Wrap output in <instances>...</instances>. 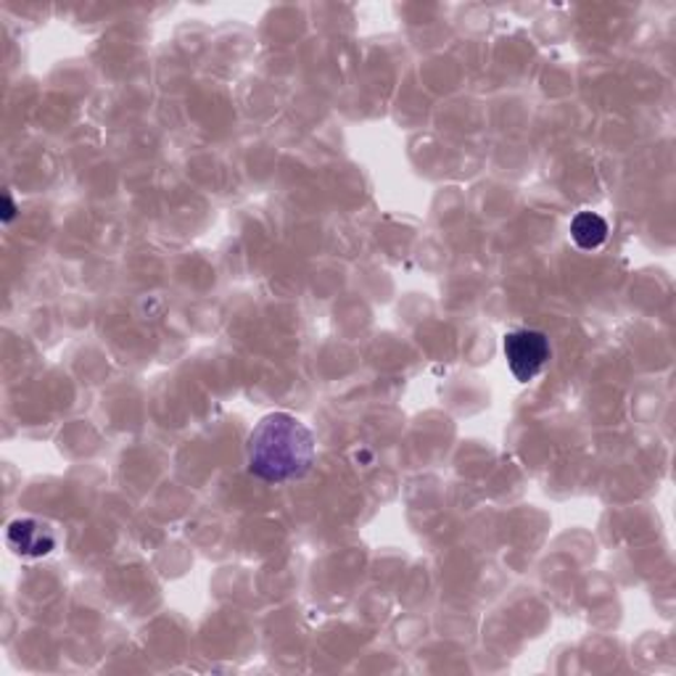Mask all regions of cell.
I'll use <instances>...</instances> for the list:
<instances>
[{
  "mask_svg": "<svg viewBox=\"0 0 676 676\" xmlns=\"http://www.w3.org/2000/svg\"><path fill=\"white\" fill-rule=\"evenodd\" d=\"M13 212H17V209H13L11 196L6 193V196H3V220H6V222H11V220H13Z\"/></svg>",
  "mask_w": 676,
  "mask_h": 676,
  "instance_id": "5",
  "label": "cell"
},
{
  "mask_svg": "<svg viewBox=\"0 0 676 676\" xmlns=\"http://www.w3.org/2000/svg\"><path fill=\"white\" fill-rule=\"evenodd\" d=\"M6 539H9L11 550L22 558H43V556H49V552H53V547H56V537H53V531L35 518L13 520V524L9 526V534H6Z\"/></svg>",
  "mask_w": 676,
  "mask_h": 676,
  "instance_id": "3",
  "label": "cell"
},
{
  "mask_svg": "<svg viewBox=\"0 0 676 676\" xmlns=\"http://www.w3.org/2000/svg\"><path fill=\"white\" fill-rule=\"evenodd\" d=\"M317 444L313 431L291 412H270L249 436V471L267 484H286L313 468Z\"/></svg>",
  "mask_w": 676,
  "mask_h": 676,
  "instance_id": "1",
  "label": "cell"
},
{
  "mask_svg": "<svg viewBox=\"0 0 676 676\" xmlns=\"http://www.w3.org/2000/svg\"><path fill=\"white\" fill-rule=\"evenodd\" d=\"M571 239L584 252L600 249L608 241V222L594 212H579L571 222Z\"/></svg>",
  "mask_w": 676,
  "mask_h": 676,
  "instance_id": "4",
  "label": "cell"
},
{
  "mask_svg": "<svg viewBox=\"0 0 676 676\" xmlns=\"http://www.w3.org/2000/svg\"><path fill=\"white\" fill-rule=\"evenodd\" d=\"M503 349L507 368H510V373L516 376V381L520 383L534 381V378L547 368V362H550L552 357L550 338H547L542 330L534 328L510 330V334L505 336Z\"/></svg>",
  "mask_w": 676,
  "mask_h": 676,
  "instance_id": "2",
  "label": "cell"
}]
</instances>
